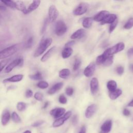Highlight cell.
<instances>
[{
	"label": "cell",
	"mask_w": 133,
	"mask_h": 133,
	"mask_svg": "<svg viewBox=\"0 0 133 133\" xmlns=\"http://www.w3.org/2000/svg\"><path fill=\"white\" fill-rule=\"evenodd\" d=\"M117 19L116 15L115 14H108L104 19L101 22V24L104 25L106 24H111Z\"/></svg>",
	"instance_id": "cell-18"
},
{
	"label": "cell",
	"mask_w": 133,
	"mask_h": 133,
	"mask_svg": "<svg viewBox=\"0 0 133 133\" xmlns=\"http://www.w3.org/2000/svg\"><path fill=\"white\" fill-rule=\"evenodd\" d=\"M33 92L31 89H28L26 92V97L27 98H30L33 96Z\"/></svg>",
	"instance_id": "cell-46"
},
{
	"label": "cell",
	"mask_w": 133,
	"mask_h": 133,
	"mask_svg": "<svg viewBox=\"0 0 133 133\" xmlns=\"http://www.w3.org/2000/svg\"><path fill=\"white\" fill-rule=\"evenodd\" d=\"M48 19H46L45 22H44V25L43 26V28L42 29V31H41V33L42 34L44 33L46 29V28H47V25H48Z\"/></svg>",
	"instance_id": "cell-44"
},
{
	"label": "cell",
	"mask_w": 133,
	"mask_h": 133,
	"mask_svg": "<svg viewBox=\"0 0 133 133\" xmlns=\"http://www.w3.org/2000/svg\"><path fill=\"white\" fill-rule=\"evenodd\" d=\"M72 124L74 125H75L77 123H78V116L75 115L73 116L72 119Z\"/></svg>",
	"instance_id": "cell-47"
},
{
	"label": "cell",
	"mask_w": 133,
	"mask_h": 133,
	"mask_svg": "<svg viewBox=\"0 0 133 133\" xmlns=\"http://www.w3.org/2000/svg\"><path fill=\"white\" fill-rule=\"evenodd\" d=\"M70 75V71L68 69H64L60 71L59 76L60 78L66 79L68 78Z\"/></svg>",
	"instance_id": "cell-27"
},
{
	"label": "cell",
	"mask_w": 133,
	"mask_h": 133,
	"mask_svg": "<svg viewBox=\"0 0 133 133\" xmlns=\"http://www.w3.org/2000/svg\"><path fill=\"white\" fill-rule=\"evenodd\" d=\"M24 133H31V131L30 130H26Z\"/></svg>",
	"instance_id": "cell-56"
},
{
	"label": "cell",
	"mask_w": 133,
	"mask_h": 133,
	"mask_svg": "<svg viewBox=\"0 0 133 133\" xmlns=\"http://www.w3.org/2000/svg\"><path fill=\"white\" fill-rule=\"evenodd\" d=\"M9 61V59H4L0 61V72H1Z\"/></svg>",
	"instance_id": "cell-37"
},
{
	"label": "cell",
	"mask_w": 133,
	"mask_h": 133,
	"mask_svg": "<svg viewBox=\"0 0 133 133\" xmlns=\"http://www.w3.org/2000/svg\"><path fill=\"white\" fill-rule=\"evenodd\" d=\"M108 14H109V12L108 11H101L94 17L93 19L97 22H101Z\"/></svg>",
	"instance_id": "cell-16"
},
{
	"label": "cell",
	"mask_w": 133,
	"mask_h": 133,
	"mask_svg": "<svg viewBox=\"0 0 133 133\" xmlns=\"http://www.w3.org/2000/svg\"><path fill=\"white\" fill-rule=\"evenodd\" d=\"M85 30L83 29H79L74 32L71 36V39H79L82 38L85 34Z\"/></svg>",
	"instance_id": "cell-19"
},
{
	"label": "cell",
	"mask_w": 133,
	"mask_h": 133,
	"mask_svg": "<svg viewBox=\"0 0 133 133\" xmlns=\"http://www.w3.org/2000/svg\"><path fill=\"white\" fill-rule=\"evenodd\" d=\"M74 44H75V42L74 41H70V42H68L66 44L65 47H70L71 46H73Z\"/></svg>",
	"instance_id": "cell-48"
},
{
	"label": "cell",
	"mask_w": 133,
	"mask_h": 133,
	"mask_svg": "<svg viewBox=\"0 0 133 133\" xmlns=\"http://www.w3.org/2000/svg\"><path fill=\"white\" fill-rule=\"evenodd\" d=\"M73 92H74V89L73 88H72L71 87H69L66 88V93L67 94V95L68 96H72L73 94Z\"/></svg>",
	"instance_id": "cell-42"
},
{
	"label": "cell",
	"mask_w": 133,
	"mask_h": 133,
	"mask_svg": "<svg viewBox=\"0 0 133 133\" xmlns=\"http://www.w3.org/2000/svg\"><path fill=\"white\" fill-rule=\"evenodd\" d=\"M112 122L111 120L106 121L101 126V131L99 133H109L112 128Z\"/></svg>",
	"instance_id": "cell-11"
},
{
	"label": "cell",
	"mask_w": 133,
	"mask_h": 133,
	"mask_svg": "<svg viewBox=\"0 0 133 133\" xmlns=\"http://www.w3.org/2000/svg\"><path fill=\"white\" fill-rule=\"evenodd\" d=\"M109 56H106L103 54L98 56L96 58V64L98 65H101L103 64L107 58Z\"/></svg>",
	"instance_id": "cell-29"
},
{
	"label": "cell",
	"mask_w": 133,
	"mask_h": 133,
	"mask_svg": "<svg viewBox=\"0 0 133 133\" xmlns=\"http://www.w3.org/2000/svg\"><path fill=\"white\" fill-rule=\"evenodd\" d=\"M128 107H133V99L128 104Z\"/></svg>",
	"instance_id": "cell-52"
},
{
	"label": "cell",
	"mask_w": 133,
	"mask_h": 133,
	"mask_svg": "<svg viewBox=\"0 0 133 133\" xmlns=\"http://www.w3.org/2000/svg\"><path fill=\"white\" fill-rule=\"evenodd\" d=\"M41 0H33L32 3L27 9V14L30 13L37 9L40 5Z\"/></svg>",
	"instance_id": "cell-17"
},
{
	"label": "cell",
	"mask_w": 133,
	"mask_h": 133,
	"mask_svg": "<svg viewBox=\"0 0 133 133\" xmlns=\"http://www.w3.org/2000/svg\"><path fill=\"white\" fill-rule=\"evenodd\" d=\"M44 122L43 121H37V122L34 123L32 125V126L33 127H39V126H41L42 124H43L44 123Z\"/></svg>",
	"instance_id": "cell-45"
},
{
	"label": "cell",
	"mask_w": 133,
	"mask_h": 133,
	"mask_svg": "<svg viewBox=\"0 0 133 133\" xmlns=\"http://www.w3.org/2000/svg\"><path fill=\"white\" fill-rule=\"evenodd\" d=\"M65 111V109L63 108H57L52 110L50 112V114L54 118H58L64 114Z\"/></svg>",
	"instance_id": "cell-10"
},
{
	"label": "cell",
	"mask_w": 133,
	"mask_h": 133,
	"mask_svg": "<svg viewBox=\"0 0 133 133\" xmlns=\"http://www.w3.org/2000/svg\"><path fill=\"white\" fill-rule=\"evenodd\" d=\"M24 59L23 58H19L14 60L11 62L5 68L4 72L5 73H10L11 72L15 67L17 66H21L23 65Z\"/></svg>",
	"instance_id": "cell-5"
},
{
	"label": "cell",
	"mask_w": 133,
	"mask_h": 133,
	"mask_svg": "<svg viewBox=\"0 0 133 133\" xmlns=\"http://www.w3.org/2000/svg\"><path fill=\"white\" fill-rule=\"evenodd\" d=\"M67 26L63 21L59 20L57 22L55 29V32L57 36H62L67 32Z\"/></svg>",
	"instance_id": "cell-4"
},
{
	"label": "cell",
	"mask_w": 133,
	"mask_h": 133,
	"mask_svg": "<svg viewBox=\"0 0 133 133\" xmlns=\"http://www.w3.org/2000/svg\"><path fill=\"white\" fill-rule=\"evenodd\" d=\"M33 37H30L28 40V41L26 43V48H30V47H31V46L33 44Z\"/></svg>",
	"instance_id": "cell-40"
},
{
	"label": "cell",
	"mask_w": 133,
	"mask_h": 133,
	"mask_svg": "<svg viewBox=\"0 0 133 133\" xmlns=\"http://www.w3.org/2000/svg\"><path fill=\"white\" fill-rule=\"evenodd\" d=\"M96 69V65L94 62L90 63L84 69V74L86 77L92 76Z\"/></svg>",
	"instance_id": "cell-9"
},
{
	"label": "cell",
	"mask_w": 133,
	"mask_h": 133,
	"mask_svg": "<svg viewBox=\"0 0 133 133\" xmlns=\"http://www.w3.org/2000/svg\"><path fill=\"white\" fill-rule=\"evenodd\" d=\"M122 90L120 89H116L113 92H111L109 94V97L110 99L112 100H115L122 94Z\"/></svg>",
	"instance_id": "cell-24"
},
{
	"label": "cell",
	"mask_w": 133,
	"mask_h": 133,
	"mask_svg": "<svg viewBox=\"0 0 133 133\" xmlns=\"http://www.w3.org/2000/svg\"><path fill=\"white\" fill-rule=\"evenodd\" d=\"M3 4H4L7 6L12 9H16V4L15 2H13L12 0H0Z\"/></svg>",
	"instance_id": "cell-28"
},
{
	"label": "cell",
	"mask_w": 133,
	"mask_h": 133,
	"mask_svg": "<svg viewBox=\"0 0 133 133\" xmlns=\"http://www.w3.org/2000/svg\"><path fill=\"white\" fill-rule=\"evenodd\" d=\"M20 44H17L0 51V60L5 59L15 54L20 48Z\"/></svg>",
	"instance_id": "cell-1"
},
{
	"label": "cell",
	"mask_w": 133,
	"mask_h": 133,
	"mask_svg": "<svg viewBox=\"0 0 133 133\" xmlns=\"http://www.w3.org/2000/svg\"><path fill=\"white\" fill-rule=\"evenodd\" d=\"M12 118L13 121L15 123H19L21 121L20 117L16 112H13L12 114Z\"/></svg>",
	"instance_id": "cell-33"
},
{
	"label": "cell",
	"mask_w": 133,
	"mask_h": 133,
	"mask_svg": "<svg viewBox=\"0 0 133 133\" xmlns=\"http://www.w3.org/2000/svg\"><path fill=\"white\" fill-rule=\"evenodd\" d=\"M48 86V83L46 81H40L37 84V86L41 89H46Z\"/></svg>",
	"instance_id": "cell-34"
},
{
	"label": "cell",
	"mask_w": 133,
	"mask_h": 133,
	"mask_svg": "<svg viewBox=\"0 0 133 133\" xmlns=\"http://www.w3.org/2000/svg\"><path fill=\"white\" fill-rule=\"evenodd\" d=\"M117 24H118L117 19H116L114 22H113L111 24V25H110V28H109V32L110 33H111L113 31V30L115 29Z\"/></svg>",
	"instance_id": "cell-39"
},
{
	"label": "cell",
	"mask_w": 133,
	"mask_h": 133,
	"mask_svg": "<svg viewBox=\"0 0 133 133\" xmlns=\"http://www.w3.org/2000/svg\"><path fill=\"white\" fill-rule=\"evenodd\" d=\"M48 104H49L48 102H46L45 103V104H44V106H43V109H45V108H46L47 107V106H48Z\"/></svg>",
	"instance_id": "cell-53"
},
{
	"label": "cell",
	"mask_w": 133,
	"mask_h": 133,
	"mask_svg": "<svg viewBox=\"0 0 133 133\" xmlns=\"http://www.w3.org/2000/svg\"><path fill=\"white\" fill-rule=\"evenodd\" d=\"M116 72L117 73L120 75H121L123 74V73H124V68L122 66H119L116 69Z\"/></svg>",
	"instance_id": "cell-43"
},
{
	"label": "cell",
	"mask_w": 133,
	"mask_h": 133,
	"mask_svg": "<svg viewBox=\"0 0 133 133\" xmlns=\"http://www.w3.org/2000/svg\"><path fill=\"white\" fill-rule=\"evenodd\" d=\"M27 107V104L24 102H19L17 104V109L19 111H24Z\"/></svg>",
	"instance_id": "cell-32"
},
{
	"label": "cell",
	"mask_w": 133,
	"mask_h": 133,
	"mask_svg": "<svg viewBox=\"0 0 133 133\" xmlns=\"http://www.w3.org/2000/svg\"><path fill=\"white\" fill-rule=\"evenodd\" d=\"M81 65V60L80 58H76L75 60V62L73 65V70L76 71L80 67Z\"/></svg>",
	"instance_id": "cell-36"
},
{
	"label": "cell",
	"mask_w": 133,
	"mask_h": 133,
	"mask_svg": "<svg viewBox=\"0 0 133 133\" xmlns=\"http://www.w3.org/2000/svg\"><path fill=\"white\" fill-rule=\"evenodd\" d=\"M16 9L22 12L24 14H27V9L25 3L22 1H17L15 2Z\"/></svg>",
	"instance_id": "cell-20"
},
{
	"label": "cell",
	"mask_w": 133,
	"mask_h": 133,
	"mask_svg": "<svg viewBox=\"0 0 133 133\" xmlns=\"http://www.w3.org/2000/svg\"><path fill=\"white\" fill-rule=\"evenodd\" d=\"M59 101L60 103L66 104L67 102V98L64 95H61L59 97Z\"/></svg>",
	"instance_id": "cell-41"
},
{
	"label": "cell",
	"mask_w": 133,
	"mask_h": 133,
	"mask_svg": "<svg viewBox=\"0 0 133 133\" xmlns=\"http://www.w3.org/2000/svg\"><path fill=\"white\" fill-rule=\"evenodd\" d=\"M79 133H86V127L85 126H83L81 129V130L79 132Z\"/></svg>",
	"instance_id": "cell-51"
},
{
	"label": "cell",
	"mask_w": 133,
	"mask_h": 133,
	"mask_svg": "<svg viewBox=\"0 0 133 133\" xmlns=\"http://www.w3.org/2000/svg\"><path fill=\"white\" fill-rule=\"evenodd\" d=\"M123 114L125 115V116H129L130 114V111L127 109H124L123 111Z\"/></svg>",
	"instance_id": "cell-49"
},
{
	"label": "cell",
	"mask_w": 133,
	"mask_h": 133,
	"mask_svg": "<svg viewBox=\"0 0 133 133\" xmlns=\"http://www.w3.org/2000/svg\"><path fill=\"white\" fill-rule=\"evenodd\" d=\"M53 40L51 38H47L44 40H43L40 44L39 45L38 48L36 50L34 56L35 57H38L41 56L42 54L45 52V51L47 50V48L52 44Z\"/></svg>",
	"instance_id": "cell-2"
},
{
	"label": "cell",
	"mask_w": 133,
	"mask_h": 133,
	"mask_svg": "<svg viewBox=\"0 0 133 133\" xmlns=\"http://www.w3.org/2000/svg\"><path fill=\"white\" fill-rule=\"evenodd\" d=\"M11 114L8 110L5 109L3 111L1 117V123L3 125H6L10 119Z\"/></svg>",
	"instance_id": "cell-14"
},
{
	"label": "cell",
	"mask_w": 133,
	"mask_h": 133,
	"mask_svg": "<svg viewBox=\"0 0 133 133\" xmlns=\"http://www.w3.org/2000/svg\"><path fill=\"white\" fill-rule=\"evenodd\" d=\"M130 69L131 70V71L133 72V65L132 64V65H130Z\"/></svg>",
	"instance_id": "cell-55"
},
{
	"label": "cell",
	"mask_w": 133,
	"mask_h": 133,
	"mask_svg": "<svg viewBox=\"0 0 133 133\" xmlns=\"http://www.w3.org/2000/svg\"><path fill=\"white\" fill-rule=\"evenodd\" d=\"M56 47L54 46L53 47H52L51 48H50L44 55L41 58V61L42 62H45L46 61L53 55V54L55 53V51H56Z\"/></svg>",
	"instance_id": "cell-21"
},
{
	"label": "cell",
	"mask_w": 133,
	"mask_h": 133,
	"mask_svg": "<svg viewBox=\"0 0 133 133\" xmlns=\"http://www.w3.org/2000/svg\"><path fill=\"white\" fill-rule=\"evenodd\" d=\"M0 10L1 11H5L6 10V8L2 5H0Z\"/></svg>",
	"instance_id": "cell-54"
},
{
	"label": "cell",
	"mask_w": 133,
	"mask_h": 133,
	"mask_svg": "<svg viewBox=\"0 0 133 133\" xmlns=\"http://www.w3.org/2000/svg\"><path fill=\"white\" fill-rule=\"evenodd\" d=\"M64 84L62 82L58 83L56 84H55L54 86H53L48 91V93L50 95H53L55 93H56L57 91L60 90L63 86Z\"/></svg>",
	"instance_id": "cell-22"
},
{
	"label": "cell",
	"mask_w": 133,
	"mask_h": 133,
	"mask_svg": "<svg viewBox=\"0 0 133 133\" xmlns=\"http://www.w3.org/2000/svg\"><path fill=\"white\" fill-rule=\"evenodd\" d=\"M93 22V19L92 18H86L83 21L82 25L84 28L86 29H88L91 27Z\"/></svg>",
	"instance_id": "cell-25"
},
{
	"label": "cell",
	"mask_w": 133,
	"mask_h": 133,
	"mask_svg": "<svg viewBox=\"0 0 133 133\" xmlns=\"http://www.w3.org/2000/svg\"><path fill=\"white\" fill-rule=\"evenodd\" d=\"M107 86L108 89H109V91L113 92L116 89L117 87V84L116 82L114 80H110L108 81V82L107 84Z\"/></svg>",
	"instance_id": "cell-26"
},
{
	"label": "cell",
	"mask_w": 133,
	"mask_h": 133,
	"mask_svg": "<svg viewBox=\"0 0 133 133\" xmlns=\"http://www.w3.org/2000/svg\"><path fill=\"white\" fill-rule=\"evenodd\" d=\"M71 114V111H68L64 114V116H62V117H60L58 119L56 120L53 124V126L54 127H57L61 126L64 124V122L66 121H67L69 118L70 117Z\"/></svg>",
	"instance_id": "cell-7"
},
{
	"label": "cell",
	"mask_w": 133,
	"mask_h": 133,
	"mask_svg": "<svg viewBox=\"0 0 133 133\" xmlns=\"http://www.w3.org/2000/svg\"><path fill=\"white\" fill-rule=\"evenodd\" d=\"M59 15V12L55 5H51L48 10L49 20L51 23L54 22Z\"/></svg>",
	"instance_id": "cell-8"
},
{
	"label": "cell",
	"mask_w": 133,
	"mask_h": 133,
	"mask_svg": "<svg viewBox=\"0 0 133 133\" xmlns=\"http://www.w3.org/2000/svg\"><path fill=\"white\" fill-rule=\"evenodd\" d=\"M113 61V57L112 56H110L107 58L103 64H102L104 66H109L111 65Z\"/></svg>",
	"instance_id": "cell-31"
},
{
	"label": "cell",
	"mask_w": 133,
	"mask_h": 133,
	"mask_svg": "<svg viewBox=\"0 0 133 133\" xmlns=\"http://www.w3.org/2000/svg\"><path fill=\"white\" fill-rule=\"evenodd\" d=\"M90 91L92 94L95 95L98 92L99 88V82L98 79L96 78H93L91 80L90 83Z\"/></svg>",
	"instance_id": "cell-13"
},
{
	"label": "cell",
	"mask_w": 133,
	"mask_h": 133,
	"mask_svg": "<svg viewBox=\"0 0 133 133\" xmlns=\"http://www.w3.org/2000/svg\"><path fill=\"white\" fill-rule=\"evenodd\" d=\"M133 27V18H130L124 26V28L126 29H130Z\"/></svg>",
	"instance_id": "cell-35"
},
{
	"label": "cell",
	"mask_w": 133,
	"mask_h": 133,
	"mask_svg": "<svg viewBox=\"0 0 133 133\" xmlns=\"http://www.w3.org/2000/svg\"><path fill=\"white\" fill-rule=\"evenodd\" d=\"M125 48V44L123 42H120L114 45V46L107 49L104 51L103 54L106 56H112L113 54H116L122 51H123Z\"/></svg>",
	"instance_id": "cell-3"
},
{
	"label": "cell",
	"mask_w": 133,
	"mask_h": 133,
	"mask_svg": "<svg viewBox=\"0 0 133 133\" xmlns=\"http://www.w3.org/2000/svg\"><path fill=\"white\" fill-rule=\"evenodd\" d=\"M29 78L31 79H32L33 80H36V81H40V80H42V79H43L42 74L40 72H38L37 73H36L34 74L30 75Z\"/></svg>",
	"instance_id": "cell-30"
},
{
	"label": "cell",
	"mask_w": 133,
	"mask_h": 133,
	"mask_svg": "<svg viewBox=\"0 0 133 133\" xmlns=\"http://www.w3.org/2000/svg\"><path fill=\"white\" fill-rule=\"evenodd\" d=\"M127 55L128 57H130L133 55V48H130L128 51Z\"/></svg>",
	"instance_id": "cell-50"
},
{
	"label": "cell",
	"mask_w": 133,
	"mask_h": 133,
	"mask_svg": "<svg viewBox=\"0 0 133 133\" xmlns=\"http://www.w3.org/2000/svg\"><path fill=\"white\" fill-rule=\"evenodd\" d=\"M34 98L38 101H42L44 98L43 94L40 92H37L34 95Z\"/></svg>",
	"instance_id": "cell-38"
},
{
	"label": "cell",
	"mask_w": 133,
	"mask_h": 133,
	"mask_svg": "<svg viewBox=\"0 0 133 133\" xmlns=\"http://www.w3.org/2000/svg\"><path fill=\"white\" fill-rule=\"evenodd\" d=\"M88 4L86 3H81L74 10L73 14L75 16H81L86 13L88 8Z\"/></svg>",
	"instance_id": "cell-6"
},
{
	"label": "cell",
	"mask_w": 133,
	"mask_h": 133,
	"mask_svg": "<svg viewBox=\"0 0 133 133\" xmlns=\"http://www.w3.org/2000/svg\"><path fill=\"white\" fill-rule=\"evenodd\" d=\"M97 108V106L95 104H93L88 106L86 109V110L85 113L86 117L87 118H89L92 117L96 112Z\"/></svg>",
	"instance_id": "cell-12"
},
{
	"label": "cell",
	"mask_w": 133,
	"mask_h": 133,
	"mask_svg": "<svg viewBox=\"0 0 133 133\" xmlns=\"http://www.w3.org/2000/svg\"><path fill=\"white\" fill-rule=\"evenodd\" d=\"M24 78V75L23 74H17L13 75L10 78L6 79L4 80V83H8V82H18L21 81Z\"/></svg>",
	"instance_id": "cell-15"
},
{
	"label": "cell",
	"mask_w": 133,
	"mask_h": 133,
	"mask_svg": "<svg viewBox=\"0 0 133 133\" xmlns=\"http://www.w3.org/2000/svg\"><path fill=\"white\" fill-rule=\"evenodd\" d=\"M73 50L71 47H66L62 52V57L64 59H67L71 56Z\"/></svg>",
	"instance_id": "cell-23"
}]
</instances>
